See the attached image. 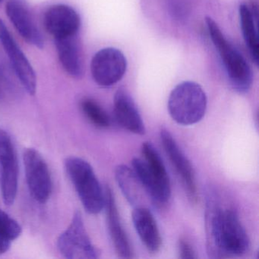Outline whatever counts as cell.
I'll return each instance as SVG.
<instances>
[{
    "instance_id": "3",
    "label": "cell",
    "mask_w": 259,
    "mask_h": 259,
    "mask_svg": "<svg viewBox=\"0 0 259 259\" xmlns=\"http://www.w3.org/2000/svg\"><path fill=\"white\" fill-rule=\"evenodd\" d=\"M207 99L202 88L193 81H183L171 92L168 111L177 123L191 125L198 123L205 115Z\"/></svg>"
},
{
    "instance_id": "24",
    "label": "cell",
    "mask_w": 259,
    "mask_h": 259,
    "mask_svg": "<svg viewBox=\"0 0 259 259\" xmlns=\"http://www.w3.org/2000/svg\"><path fill=\"white\" fill-rule=\"evenodd\" d=\"M3 0H0V2H2Z\"/></svg>"
},
{
    "instance_id": "17",
    "label": "cell",
    "mask_w": 259,
    "mask_h": 259,
    "mask_svg": "<svg viewBox=\"0 0 259 259\" xmlns=\"http://www.w3.org/2000/svg\"><path fill=\"white\" fill-rule=\"evenodd\" d=\"M115 177L128 203L134 207H145L142 201L145 190L133 169L125 165H119L115 169Z\"/></svg>"
},
{
    "instance_id": "10",
    "label": "cell",
    "mask_w": 259,
    "mask_h": 259,
    "mask_svg": "<svg viewBox=\"0 0 259 259\" xmlns=\"http://www.w3.org/2000/svg\"><path fill=\"white\" fill-rule=\"evenodd\" d=\"M160 141L176 172L181 179L188 197L192 202H195L198 198V193L195 172L190 161L168 130L162 128L160 131Z\"/></svg>"
},
{
    "instance_id": "16",
    "label": "cell",
    "mask_w": 259,
    "mask_h": 259,
    "mask_svg": "<svg viewBox=\"0 0 259 259\" xmlns=\"http://www.w3.org/2000/svg\"><path fill=\"white\" fill-rule=\"evenodd\" d=\"M54 40L63 69L73 78H81L84 74V65L78 34Z\"/></svg>"
},
{
    "instance_id": "12",
    "label": "cell",
    "mask_w": 259,
    "mask_h": 259,
    "mask_svg": "<svg viewBox=\"0 0 259 259\" xmlns=\"http://www.w3.org/2000/svg\"><path fill=\"white\" fill-rule=\"evenodd\" d=\"M6 11L22 38L30 45L42 49L45 45L43 36L37 28L25 0H9Z\"/></svg>"
},
{
    "instance_id": "4",
    "label": "cell",
    "mask_w": 259,
    "mask_h": 259,
    "mask_svg": "<svg viewBox=\"0 0 259 259\" xmlns=\"http://www.w3.org/2000/svg\"><path fill=\"white\" fill-rule=\"evenodd\" d=\"M65 166L84 210L91 214L99 213L104 207V190L93 167L76 157L66 159Z\"/></svg>"
},
{
    "instance_id": "18",
    "label": "cell",
    "mask_w": 259,
    "mask_h": 259,
    "mask_svg": "<svg viewBox=\"0 0 259 259\" xmlns=\"http://www.w3.org/2000/svg\"><path fill=\"white\" fill-rule=\"evenodd\" d=\"M239 13L244 40L251 59L257 66L259 63V41L255 24L257 18L254 16V12L252 13L245 4L239 7Z\"/></svg>"
},
{
    "instance_id": "5",
    "label": "cell",
    "mask_w": 259,
    "mask_h": 259,
    "mask_svg": "<svg viewBox=\"0 0 259 259\" xmlns=\"http://www.w3.org/2000/svg\"><path fill=\"white\" fill-rule=\"evenodd\" d=\"M57 248L62 255L69 259H94L99 257V251L93 245L83 221L77 211L69 227L57 240Z\"/></svg>"
},
{
    "instance_id": "23",
    "label": "cell",
    "mask_w": 259,
    "mask_h": 259,
    "mask_svg": "<svg viewBox=\"0 0 259 259\" xmlns=\"http://www.w3.org/2000/svg\"><path fill=\"white\" fill-rule=\"evenodd\" d=\"M179 254L180 258H197L196 253L192 245L184 239H180L178 244Z\"/></svg>"
},
{
    "instance_id": "21",
    "label": "cell",
    "mask_w": 259,
    "mask_h": 259,
    "mask_svg": "<svg viewBox=\"0 0 259 259\" xmlns=\"http://www.w3.org/2000/svg\"><path fill=\"white\" fill-rule=\"evenodd\" d=\"M81 108L84 116L98 128H108L111 124L107 112L94 100L85 98L81 102Z\"/></svg>"
},
{
    "instance_id": "20",
    "label": "cell",
    "mask_w": 259,
    "mask_h": 259,
    "mask_svg": "<svg viewBox=\"0 0 259 259\" xmlns=\"http://www.w3.org/2000/svg\"><path fill=\"white\" fill-rule=\"evenodd\" d=\"M22 233L20 224L4 210H0V254L10 250L12 242Z\"/></svg>"
},
{
    "instance_id": "13",
    "label": "cell",
    "mask_w": 259,
    "mask_h": 259,
    "mask_svg": "<svg viewBox=\"0 0 259 259\" xmlns=\"http://www.w3.org/2000/svg\"><path fill=\"white\" fill-rule=\"evenodd\" d=\"M104 207L106 210L109 233L116 254L122 258L134 257L133 247L121 224L114 195L108 186L104 189Z\"/></svg>"
},
{
    "instance_id": "14",
    "label": "cell",
    "mask_w": 259,
    "mask_h": 259,
    "mask_svg": "<svg viewBox=\"0 0 259 259\" xmlns=\"http://www.w3.org/2000/svg\"><path fill=\"white\" fill-rule=\"evenodd\" d=\"M113 107L115 119L121 127L133 134H145L143 119L136 103L125 89H119L115 94Z\"/></svg>"
},
{
    "instance_id": "1",
    "label": "cell",
    "mask_w": 259,
    "mask_h": 259,
    "mask_svg": "<svg viewBox=\"0 0 259 259\" xmlns=\"http://www.w3.org/2000/svg\"><path fill=\"white\" fill-rule=\"evenodd\" d=\"M207 250L211 258L240 257L249 249L250 240L239 215L232 208L220 205L214 192L206 198Z\"/></svg>"
},
{
    "instance_id": "11",
    "label": "cell",
    "mask_w": 259,
    "mask_h": 259,
    "mask_svg": "<svg viewBox=\"0 0 259 259\" xmlns=\"http://www.w3.org/2000/svg\"><path fill=\"white\" fill-rule=\"evenodd\" d=\"M45 28L54 39L63 38L78 34L81 18L72 7L57 4L50 7L44 18Z\"/></svg>"
},
{
    "instance_id": "9",
    "label": "cell",
    "mask_w": 259,
    "mask_h": 259,
    "mask_svg": "<svg viewBox=\"0 0 259 259\" xmlns=\"http://www.w3.org/2000/svg\"><path fill=\"white\" fill-rule=\"evenodd\" d=\"M0 43L4 47L16 75L30 95L37 90V77L26 56L18 46L4 21L0 19Z\"/></svg>"
},
{
    "instance_id": "22",
    "label": "cell",
    "mask_w": 259,
    "mask_h": 259,
    "mask_svg": "<svg viewBox=\"0 0 259 259\" xmlns=\"http://www.w3.org/2000/svg\"><path fill=\"white\" fill-rule=\"evenodd\" d=\"M186 0H171V13L178 20H183L187 16L189 7Z\"/></svg>"
},
{
    "instance_id": "6",
    "label": "cell",
    "mask_w": 259,
    "mask_h": 259,
    "mask_svg": "<svg viewBox=\"0 0 259 259\" xmlns=\"http://www.w3.org/2000/svg\"><path fill=\"white\" fill-rule=\"evenodd\" d=\"M25 177L30 194L37 202L45 204L52 192L53 183L48 163L34 148H27L23 154Z\"/></svg>"
},
{
    "instance_id": "2",
    "label": "cell",
    "mask_w": 259,
    "mask_h": 259,
    "mask_svg": "<svg viewBox=\"0 0 259 259\" xmlns=\"http://www.w3.org/2000/svg\"><path fill=\"white\" fill-rule=\"evenodd\" d=\"M206 25L233 89L240 93L248 92L252 83V72L249 65L238 50L226 39L211 18H206Z\"/></svg>"
},
{
    "instance_id": "8",
    "label": "cell",
    "mask_w": 259,
    "mask_h": 259,
    "mask_svg": "<svg viewBox=\"0 0 259 259\" xmlns=\"http://www.w3.org/2000/svg\"><path fill=\"white\" fill-rule=\"evenodd\" d=\"M126 68L127 61L124 54L113 48L98 51L91 63L94 81L101 87H110L119 82L123 78Z\"/></svg>"
},
{
    "instance_id": "15",
    "label": "cell",
    "mask_w": 259,
    "mask_h": 259,
    "mask_svg": "<svg viewBox=\"0 0 259 259\" xmlns=\"http://www.w3.org/2000/svg\"><path fill=\"white\" fill-rule=\"evenodd\" d=\"M133 224L145 248L149 252L157 253L161 248L162 238L157 221L146 207H134Z\"/></svg>"
},
{
    "instance_id": "7",
    "label": "cell",
    "mask_w": 259,
    "mask_h": 259,
    "mask_svg": "<svg viewBox=\"0 0 259 259\" xmlns=\"http://www.w3.org/2000/svg\"><path fill=\"white\" fill-rule=\"evenodd\" d=\"M0 174L4 204L11 206L17 196L19 163L13 140L2 128H0Z\"/></svg>"
},
{
    "instance_id": "19",
    "label": "cell",
    "mask_w": 259,
    "mask_h": 259,
    "mask_svg": "<svg viewBox=\"0 0 259 259\" xmlns=\"http://www.w3.org/2000/svg\"><path fill=\"white\" fill-rule=\"evenodd\" d=\"M142 154L150 172L156 180L166 189H171L170 180L166 166L154 145L148 142L143 143Z\"/></svg>"
}]
</instances>
